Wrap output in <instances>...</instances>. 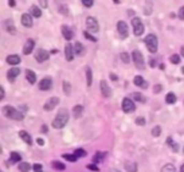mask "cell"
I'll list each match as a JSON object with an SVG mask.
<instances>
[{
    "instance_id": "obj_1",
    "label": "cell",
    "mask_w": 184,
    "mask_h": 172,
    "mask_svg": "<svg viewBox=\"0 0 184 172\" xmlns=\"http://www.w3.org/2000/svg\"><path fill=\"white\" fill-rule=\"evenodd\" d=\"M67 121H69V112H67V109L62 108V109L58 110L55 119L53 121V126L55 129H62V128L66 126Z\"/></svg>"
},
{
    "instance_id": "obj_2",
    "label": "cell",
    "mask_w": 184,
    "mask_h": 172,
    "mask_svg": "<svg viewBox=\"0 0 184 172\" xmlns=\"http://www.w3.org/2000/svg\"><path fill=\"white\" fill-rule=\"evenodd\" d=\"M3 114H4L6 117H8V119L16 120V121H20V120L24 119V113H22L20 110L15 109L13 106H9V105L3 108Z\"/></svg>"
},
{
    "instance_id": "obj_3",
    "label": "cell",
    "mask_w": 184,
    "mask_h": 172,
    "mask_svg": "<svg viewBox=\"0 0 184 172\" xmlns=\"http://www.w3.org/2000/svg\"><path fill=\"white\" fill-rule=\"evenodd\" d=\"M145 45H146V49L149 50V53H156L157 51V47H159V40H157V36L153 35V34H149V35L145 36L144 39Z\"/></svg>"
},
{
    "instance_id": "obj_4",
    "label": "cell",
    "mask_w": 184,
    "mask_h": 172,
    "mask_svg": "<svg viewBox=\"0 0 184 172\" xmlns=\"http://www.w3.org/2000/svg\"><path fill=\"white\" fill-rule=\"evenodd\" d=\"M132 27H133V34L136 36H141L144 34V24H142L140 18H133L132 19Z\"/></svg>"
},
{
    "instance_id": "obj_5",
    "label": "cell",
    "mask_w": 184,
    "mask_h": 172,
    "mask_svg": "<svg viewBox=\"0 0 184 172\" xmlns=\"http://www.w3.org/2000/svg\"><path fill=\"white\" fill-rule=\"evenodd\" d=\"M132 59H133V63L136 66H137V69H144L145 66V62H144V57H142V54L138 51V50H134L133 53H132Z\"/></svg>"
},
{
    "instance_id": "obj_6",
    "label": "cell",
    "mask_w": 184,
    "mask_h": 172,
    "mask_svg": "<svg viewBox=\"0 0 184 172\" xmlns=\"http://www.w3.org/2000/svg\"><path fill=\"white\" fill-rule=\"evenodd\" d=\"M121 106H122V110H124L125 113H132V112H133V110L136 109L134 102H133V101H132L131 98H128V97H125V98L122 100Z\"/></svg>"
},
{
    "instance_id": "obj_7",
    "label": "cell",
    "mask_w": 184,
    "mask_h": 172,
    "mask_svg": "<svg viewBox=\"0 0 184 172\" xmlns=\"http://www.w3.org/2000/svg\"><path fill=\"white\" fill-rule=\"evenodd\" d=\"M117 31H118V34L121 35L122 39L128 38V35H129V28H128V24L124 22V20H120V22L117 23Z\"/></svg>"
},
{
    "instance_id": "obj_8",
    "label": "cell",
    "mask_w": 184,
    "mask_h": 172,
    "mask_svg": "<svg viewBox=\"0 0 184 172\" xmlns=\"http://www.w3.org/2000/svg\"><path fill=\"white\" fill-rule=\"evenodd\" d=\"M86 27H87V30H90V32H98L100 31L98 22L94 18H91V16H89V18L86 19Z\"/></svg>"
},
{
    "instance_id": "obj_9",
    "label": "cell",
    "mask_w": 184,
    "mask_h": 172,
    "mask_svg": "<svg viewBox=\"0 0 184 172\" xmlns=\"http://www.w3.org/2000/svg\"><path fill=\"white\" fill-rule=\"evenodd\" d=\"M3 27H4V30L8 34H11V35H15L16 34V27H15V23L12 22L11 19H7L3 22Z\"/></svg>"
},
{
    "instance_id": "obj_10",
    "label": "cell",
    "mask_w": 184,
    "mask_h": 172,
    "mask_svg": "<svg viewBox=\"0 0 184 172\" xmlns=\"http://www.w3.org/2000/svg\"><path fill=\"white\" fill-rule=\"evenodd\" d=\"M58 104H59V98H58V97H51V98L47 100V102L45 104L43 109L47 110V112H50V110H53L54 108L58 105Z\"/></svg>"
},
{
    "instance_id": "obj_11",
    "label": "cell",
    "mask_w": 184,
    "mask_h": 172,
    "mask_svg": "<svg viewBox=\"0 0 184 172\" xmlns=\"http://www.w3.org/2000/svg\"><path fill=\"white\" fill-rule=\"evenodd\" d=\"M100 89H101V94H102L104 97L109 98V97L112 96V90H110V87H109L106 81H104V79L101 81V82H100Z\"/></svg>"
},
{
    "instance_id": "obj_12",
    "label": "cell",
    "mask_w": 184,
    "mask_h": 172,
    "mask_svg": "<svg viewBox=\"0 0 184 172\" xmlns=\"http://www.w3.org/2000/svg\"><path fill=\"white\" fill-rule=\"evenodd\" d=\"M74 54H75V51H74V46L70 45V43H67V45L64 46V57H66V59L69 60V62H71V60L74 59Z\"/></svg>"
},
{
    "instance_id": "obj_13",
    "label": "cell",
    "mask_w": 184,
    "mask_h": 172,
    "mask_svg": "<svg viewBox=\"0 0 184 172\" xmlns=\"http://www.w3.org/2000/svg\"><path fill=\"white\" fill-rule=\"evenodd\" d=\"M50 58V54L46 51V50H43V49H39L38 51H36V55H35V59L38 60L39 63H42V62H45V60H47Z\"/></svg>"
},
{
    "instance_id": "obj_14",
    "label": "cell",
    "mask_w": 184,
    "mask_h": 172,
    "mask_svg": "<svg viewBox=\"0 0 184 172\" xmlns=\"http://www.w3.org/2000/svg\"><path fill=\"white\" fill-rule=\"evenodd\" d=\"M22 24L27 27V28H31L34 26V22H32V15H30V13H23L22 15Z\"/></svg>"
},
{
    "instance_id": "obj_15",
    "label": "cell",
    "mask_w": 184,
    "mask_h": 172,
    "mask_svg": "<svg viewBox=\"0 0 184 172\" xmlns=\"http://www.w3.org/2000/svg\"><path fill=\"white\" fill-rule=\"evenodd\" d=\"M51 86H53V81H51L50 77H47V78H43L42 81L39 82V89L40 90H50Z\"/></svg>"
},
{
    "instance_id": "obj_16",
    "label": "cell",
    "mask_w": 184,
    "mask_h": 172,
    "mask_svg": "<svg viewBox=\"0 0 184 172\" xmlns=\"http://www.w3.org/2000/svg\"><path fill=\"white\" fill-rule=\"evenodd\" d=\"M20 74V69L19 67H12V69H9L8 71H7V79L8 81H15V78Z\"/></svg>"
},
{
    "instance_id": "obj_17",
    "label": "cell",
    "mask_w": 184,
    "mask_h": 172,
    "mask_svg": "<svg viewBox=\"0 0 184 172\" xmlns=\"http://www.w3.org/2000/svg\"><path fill=\"white\" fill-rule=\"evenodd\" d=\"M62 35L66 40H71L74 38V31L69 26H62Z\"/></svg>"
},
{
    "instance_id": "obj_18",
    "label": "cell",
    "mask_w": 184,
    "mask_h": 172,
    "mask_svg": "<svg viewBox=\"0 0 184 172\" xmlns=\"http://www.w3.org/2000/svg\"><path fill=\"white\" fill-rule=\"evenodd\" d=\"M34 46H35V42H34L32 39H28V40H27L24 47H23V53H24V55H28V54L32 53Z\"/></svg>"
},
{
    "instance_id": "obj_19",
    "label": "cell",
    "mask_w": 184,
    "mask_h": 172,
    "mask_svg": "<svg viewBox=\"0 0 184 172\" xmlns=\"http://www.w3.org/2000/svg\"><path fill=\"white\" fill-rule=\"evenodd\" d=\"M133 83L136 86H138V87H144V89H145V87H148V83L145 82V79L142 78L141 75H136L133 78Z\"/></svg>"
},
{
    "instance_id": "obj_20",
    "label": "cell",
    "mask_w": 184,
    "mask_h": 172,
    "mask_svg": "<svg viewBox=\"0 0 184 172\" xmlns=\"http://www.w3.org/2000/svg\"><path fill=\"white\" fill-rule=\"evenodd\" d=\"M19 136H20V139H22V140L27 144V145H31V144H32L31 136H30V134L27 133L26 130H20V132H19Z\"/></svg>"
},
{
    "instance_id": "obj_21",
    "label": "cell",
    "mask_w": 184,
    "mask_h": 172,
    "mask_svg": "<svg viewBox=\"0 0 184 172\" xmlns=\"http://www.w3.org/2000/svg\"><path fill=\"white\" fill-rule=\"evenodd\" d=\"M26 78L31 85H34V83L36 82V74L34 73L32 70H26Z\"/></svg>"
},
{
    "instance_id": "obj_22",
    "label": "cell",
    "mask_w": 184,
    "mask_h": 172,
    "mask_svg": "<svg viewBox=\"0 0 184 172\" xmlns=\"http://www.w3.org/2000/svg\"><path fill=\"white\" fill-rule=\"evenodd\" d=\"M7 63H9V65H19L20 57L19 55H8L7 57Z\"/></svg>"
},
{
    "instance_id": "obj_23",
    "label": "cell",
    "mask_w": 184,
    "mask_h": 172,
    "mask_svg": "<svg viewBox=\"0 0 184 172\" xmlns=\"http://www.w3.org/2000/svg\"><path fill=\"white\" fill-rule=\"evenodd\" d=\"M125 170L127 172H137V164L133 161H127L125 163Z\"/></svg>"
},
{
    "instance_id": "obj_24",
    "label": "cell",
    "mask_w": 184,
    "mask_h": 172,
    "mask_svg": "<svg viewBox=\"0 0 184 172\" xmlns=\"http://www.w3.org/2000/svg\"><path fill=\"white\" fill-rule=\"evenodd\" d=\"M73 113H74V117H75V119H79V117L82 116V113H83V106L82 105H75L74 109H73Z\"/></svg>"
},
{
    "instance_id": "obj_25",
    "label": "cell",
    "mask_w": 184,
    "mask_h": 172,
    "mask_svg": "<svg viewBox=\"0 0 184 172\" xmlns=\"http://www.w3.org/2000/svg\"><path fill=\"white\" fill-rule=\"evenodd\" d=\"M165 102L167 104H169V105H172V104H175L176 102V94L175 93H168L165 96Z\"/></svg>"
},
{
    "instance_id": "obj_26",
    "label": "cell",
    "mask_w": 184,
    "mask_h": 172,
    "mask_svg": "<svg viewBox=\"0 0 184 172\" xmlns=\"http://www.w3.org/2000/svg\"><path fill=\"white\" fill-rule=\"evenodd\" d=\"M86 83L87 86H91V83H93V73H91L90 67L86 69Z\"/></svg>"
},
{
    "instance_id": "obj_27",
    "label": "cell",
    "mask_w": 184,
    "mask_h": 172,
    "mask_svg": "<svg viewBox=\"0 0 184 172\" xmlns=\"http://www.w3.org/2000/svg\"><path fill=\"white\" fill-rule=\"evenodd\" d=\"M31 15L34 18H40V16H42V11H40L39 7H36V5L31 7Z\"/></svg>"
},
{
    "instance_id": "obj_28",
    "label": "cell",
    "mask_w": 184,
    "mask_h": 172,
    "mask_svg": "<svg viewBox=\"0 0 184 172\" xmlns=\"http://www.w3.org/2000/svg\"><path fill=\"white\" fill-rule=\"evenodd\" d=\"M74 51H75V54H78V55H82L83 54V45L79 42H77L75 45H74Z\"/></svg>"
},
{
    "instance_id": "obj_29",
    "label": "cell",
    "mask_w": 184,
    "mask_h": 172,
    "mask_svg": "<svg viewBox=\"0 0 184 172\" xmlns=\"http://www.w3.org/2000/svg\"><path fill=\"white\" fill-rule=\"evenodd\" d=\"M51 166L55 168V170H58V171H63L64 168H66L63 163H61V161H57V160H55V161H53V163H51Z\"/></svg>"
},
{
    "instance_id": "obj_30",
    "label": "cell",
    "mask_w": 184,
    "mask_h": 172,
    "mask_svg": "<svg viewBox=\"0 0 184 172\" xmlns=\"http://www.w3.org/2000/svg\"><path fill=\"white\" fill-rule=\"evenodd\" d=\"M161 172H176V168L173 164H165V166L161 168Z\"/></svg>"
},
{
    "instance_id": "obj_31",
    "label": "cell",
    "mask_w": 184,
    "mask_h": 172,
    "mask_svg": "<svg viewBox=\"0 0 184 172\" xmlns=\"http://www.w3.org/2000/svg\"><path fill=\"white\" fill-rule=\"evenodd\" d=\"M31 170V166H30L28 163H20L19 164V171L20 172H28Z\"/></svg>"
},
{
    "instance_id": "obj_32",
    "label": "cell",
    "mask_w": 184,
    "mask_h": 172,
    "mask_svg": "<svg viewBox=\"0 0 184 172\" xmlns=\"http://www.w3.org/2000/svg\"><path fill=\"white\" fill-rule=\"evenodd\" d=\"M22 160V156L18 152H12L11 153V163H19Z\"/></svg>"
},
{
    "instance_id": "obj_33",
    "label": "cell",
    "mask_w": 184,
    "mask_h": 172,
    "mask_svg": "<svg viewBox=\"0 0 184 172\" xmlns=\"http://www.w3.org/2000/svg\"><path fill=\"white\" fill-rule=\"evenodd\" d=\"M133 100H134V101H137V102H142V104H144L145 101H146L145 97H144V96H141L140 93H133Z\"/></svg>"
},
{
    "instance_id": "obj_34",
    "label": "cell",
    "mask_w": 184,
    "mask_h": 172,
    "mask_svg": "<svg viewBox=\"0 0 184 172\" xmlns=\"http://www.w3.org/2000/svg\"><path fill=\"white\" fill-rule=\"evenodd\" d=\"M144 13H145V15H151V13H152V0H148V2H146Z\"/></svg>"
},
{
    "instance_id": "obj_35",
    "label": "cell",
    "mask_w": 184,
    "mask_h": 172,
    "mask_svg": "<svg viewBox=\"0 0 184 172\" xmlns=\"http://www.w3.org/2000/svg\"><path fill=\"white\" fill-rule=\"evenodd\" d=\"M70 92H71V85L67 82V81H63V93L69 96Z\"/></svg>"
},
{
    "instance_id": "obj_36",
    "label": "cell",
    "mask_w": 184,
    "mask_h": 172,
    "mask_svg": "<svg viewBox=\"0 0 184 172\" xmlns=\"http://www.w3.org/2000/svg\"><path fill=\"white\" fill-rule=\"evenodd\" d=\"M121 60H122V62H124V63H129V62H131V59H132V57H129V54L128 53H121Z\"/></svg>"
},
{
    "instance_id": "obj_37",
    "label": "cell",
    "mask_w": 184,
    "mask_h": 172,
    "mask_svg": "<svg viewBox=\"0 0 184 172\" xmlns=\"http://www.w3.org/2000/svg\"><path fill=\"white\" fill-rule=\"evenodd\" d=\"M104 155H105L104 152H97L94 155V157H93V161H94V163H100V161L104 159Z\"/></svg>"
},
{
    "instance_id": "obj_38",
    "label": "cell",
    "mask_w": 184,
    "mask_h": 172,
    "mask_svg": "<svg viewBox=\"0 0 184 172\" xmlns=\"http://www.w3.org/2000/svg\"><path fill=\"white\" fill-rule=\"evenodd\" d=\"M63 157H64V159H66L67 161H71V163L77 161V159H78L75 155H70V153H64V155H63Z\"/></svg>"
},
{
    "instance_id": "obj_39",
    "label": "cell",
    "mask_w": 184,
    "mask_h": 172,
    "mask_svg": "<svg viewBox=\"0 0 184 172\" xmlns=\"http://www.w3.org/2000/svg\"><path fill=\"white\" fill-rule=\"evenodd\" d=\"M74 155H75L77 157H86L87 153H86V151H85V149H82V148H78Z\"/></svg>"
},
{
    "instance_id": "obj_40",
    "label": "cell",
    "mask_w": 184,
    "mask_h": 172,
    "mask_svg": "<svg viewBox=\"0 0 184 172\" xmlns=\"http://www.w3.org/2000/svg\"><path fill=\"white\" fill-rule=\"evenodd\" d=\"M171 63H173V65H178V63H180V55H178V54H173V55H171Z\"/></svg>"
},
{
    "instance_id": "obj_41",
    "label": "cell",
    "mask_w": 184,
    "mask_h": 172,
    "mask_svg": "<svg viewBox=\"0 0 184 172\" xmlns=\"http://www.w3.org/2000/svg\"><path fill=\"white\" fill-rule=\"evenodd\" d=\"M152 134H153L155 137H159L160 134H161V128H160L159 125H157V126H155V128L152 129Z\"/></svg>"
},
{
    "instance_id": "obj_42",
    "label": "cell",
    "mask_w": 184,
    "mask_h": 172,
    "mask_svg": "<svg viewBox=\"0 0 184 172\" xmlns=\"http://www.w3.org/2000/svg\"><path fill=\"white\" fill-rule=\"evenodd\" d=\"M82 4L85 7H87V8H90V7H93V4H94V0H82Z\"/></svg>"
},
{
    "instance_id": "obj_43",
    "label": "cell",
    "mask_w": 184,
    "mask_h": 172,
    "mask_svg": "<svg viewBox=\"0 0 184 172\" xmlns=\"http://www.w3.org/2000/svg\"><path fill=\"white\" fill-rule=\"evenodd\" d=\"M32 170L34 171H35V172H42L43 171V166H42V164H34V166H32Z\"/></svg>"
},
{
    "instance_id": "obj_44",
    "label": "cell",
    "mask_w": 184,
    "mask_h": 172,
    "mask_svg": "<svg viewBox=\"0 0 184 172\" xmlns=\"http://www.w3.org/2000/svg\"><path fill=\"white\" fill-rule=\"evenodd\" d=\"M136 124L140 125V126L145 125V119H144V117H137V119H136Z\"/></svg>"
},
{
    "instance_id": "obj_45",
    "label": "cell",
    "mask_w": 184,
    "mask_h": 172,
    "mask_svg": "<svg viewBox=\"0 0 184 172\" xmlns=\"http://www.w3.org/2000/svg\"><path fill=\"white\" fill-rule=\"evenodd\" d=\"M87 170L94 171V172H98V171H100V168L95 166V164H87Z\"/></svg>"
},
{
    "instance_id": "obj_46",
    "label": "cell",
    "mask_w": 184,
    "mask_h": 172,
    "mask_svg": "<svg viewBox=\"0 0 184 172\" xmlns=\"http://www.w3.org/2000/svg\"><path fill=\"white\" fill-rule=\"evenodd\" d=\"M83 35H85V36H86V38H87V39H90V40H93V42H97V38H94V36H93V35H90V34H89V32H87V31H85V32H83Z\"/></svg>"
},
{
    "instance_id": "obj_47",
    "label": "cell",
    "mask_w": 184,
    "mask_h": 172,
    "mask_svg": "<svg viewBox=\"0 0 184 172\" xmlns=\"http://www.w3.org/2000/svg\"><path fill=\"white\" fill-rule=\"evenodd\" d=\"M39 4L42 8H47V0H39Z\"/></svg>"
},
{
    "instance_id": "obj_48",
    "label": "cell",
    "mask_w": 184,
    "mask_h": 172,
    "mask_svg": "<svg viewBox=\"0 0 184 172\" xmlns=\"http://www.w3.org/2000/svg\"><path fill=\"white\" fill-rule=\"evenodd\" d=\"M4 87L0 86V100H4Z\"/></svg>"
},
{
    "instance_id": "obj_49",
    "label": "cell",
    "mask_w": 184,
    "mask_h": 172,
    "mask_svg": "<svg viewBox=\"0 0 184 172\" xmlns=\"http://www.w3.org/2000/svg\"><path fill=\"white\" fill-rule=\"evenodd\" d=\"M179 18L184 20V7H182V8H180V11H179Z\"/></svg>"
},
{
    "instance_id": "obj_50",
    "label": "cell",
    "mask_w": 184,
    "mask_h": 172,
    "mask_svg": "<svg viewBox=\"0 0 184 172\" xmlns=\"http://www.w3.org/2000/svg\"><path fill=\"white\" fill-rule=\"evenodd\" d=\"M8 4H9V7H15L16 2H15V0H8Z\"/></svg>"
},
{
    "instance_id": "obj_51",
    "label": "cell",
    "mask_w": 184,
    "mask_h": 172,
    "mask_svg": "<svg viewBox=\"0 0 184 172\" xmlns=\"http://www.w3.org/2000/svg\"><path fill=\"white\" fill-rule=\"evenodd\" d=\"M160 90H161V86H160V85H156V86H155V92H156V93H160Z\"/></svg>"
},
{
    "instance_id": "obj_52",
    "label": "cell",
    "mask_w": 184,
    "mask_h": 172,
    "mask_svg": "<svg viewBox=\"0 0 184 172\" xmlns=\"http://www.w3.org/2000/svg\"><path fill=\"white\" fill-rule=\"evenodd\" d=\"M36 143H38L39 145H43V144H45V141H43L42 139H36Z\"/></svg>"
},
{
    "instance_id": "obj_53",
    "label": "cell",
    "mask_w": 184,
    "mask_h": 172,
    "mask_svg": "<svg viewBox=\"0 0 184 172\" xmlns=\"http://www.w3.org/2000/svg\"><path fill=\"white\" fill-rule=\"evenodd\" d=\"M47 130H49V129H47V126H46V125H43V126H42V133H46Z\"/></svg>"
},
{
    "instance_id": "obj_54",
    "label": "cell",
    "mask_w": 184,
    "mask_h": 172,
    "mask_svg": "<svg viewBox=\"0 0 184 172\" xmlns=\"http://www.w3.org/2000/svg\"><path fill=\"white\" fill-rule=\"evenodd\" d=\"M180 54H182V57H184V46L180 49Z\"/></svg>"
},
{
    "instance_id": "obj_55",
    "label": "cell",
    "mask_w": 184,
    "mask_h": 172,
    "mask_svg": "<svg viewBox=\"0 0 184 172\" xmlns=\"http://www.w3.org/2000/svg\"><path fill=\"white\" fill-rule=\"evenodd\" d=\"M110 78H112V79H114V81H116V79H117V77H116V75H114V74H110Z\"/></svg>"
},
{
    "instance_id": "obj_56",
    "label": "cell",
    "mask_w": 184,
    "mask_h": 172,
    "mask_svg": "<svg viewBox=\"0 0 184 172\" xmlns=\"http://www.w3.org/2000/svg\"><path fill=\"white\" fill-rule=\"evenodd\" d=\"M180 172H184V164H183L182 167H180Z\"/></svg>"
},
{
    "instance_id": "obj_57",
    "label": "cell",
    "mask_w": 184,
    "mask_h": 172,
    "mask_svg": "<svg viewBox=\"0 0 184 172\" xmlns=\"http://www.w3.org/2000/svg\"><path fill=\"white\" fill-rule=\"evenodd\" d=\"M110 172H121V171H118V170H110Z\"/></svg>"
},
{
    "instance_id": "obj_58",
    "label": "cell",
    "mask_w": 184,
    "mask_h": 172,
    "mask_svg": "<svg viewBox=\"0 0 184 172\" xmlns=\"http://www.w3.org/2000/svg\"><path fill=\"white\" fill-rule=\"evenodd\" d=\"M113 2L116 3V4H118V3H120V0H113Z\"/></svg>"
},
{
    "instance_id": "obj_59",
    "label": "cell",
    "mask_w": 184,
    "mask_h": 172,
    "mask_svg": "<svg viewBox=\"0 0 184 172\" xmlns=\"http://www.w3.org/2000/svg\"><path fill=\"white\" fill-rule=\"evenodd\" d=\"M182 73H183V74H184V67H183V69H182Z\"/></svg>"
}]
</instances>
